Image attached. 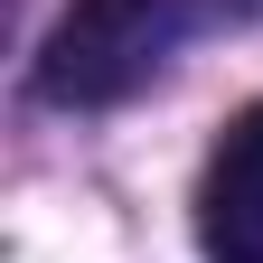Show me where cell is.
I'll return each mask as SVG.
<instances>
[{
  "label": "cell",
  "mask_w": 263,
  "mask_h": 263,
  "mask_svg": "<svg viewBox=\"0 0 263 263\" xmlns=\"http://www.w3.org/2000/svg\"><path fill=\"white\" fill-rule=\"evenodd\" d=\"M188 19L197 0H66L38 47V94L47 104H122L170 66Z\"/></svg>",
  "instance_id": "1"
},
{
  "label": "cell",
  "mask_w": 263,
  "mask_h": 263,
  "mask_svg": "<svg viewBox=\"0 0 263 263\" xmlns=\"http://www.w3.org/2000/svg\"><path fill=\"white\" fill-rule=\"evenodd\" d=\"M197 245H207V263H263V104H245L207 151Z\"/></svg>",
  "instance_id": "2"
}]
</instances>
